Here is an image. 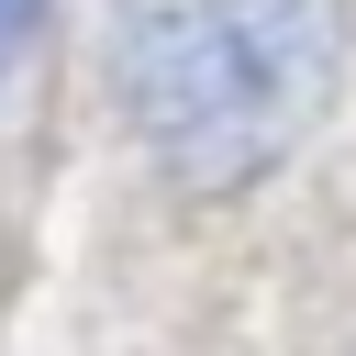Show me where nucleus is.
Segmentation results:
<instances>
[{"mask_svg":"<svg viewBox=\"0 0 356 356\" xmlns=\"http://www.w3.org/2000/svg\"><path fill=\"white\" fill-rule=\"evenodd\" d=\"M33 33H44V0H0V78L33 56Z\"/></svg>","mask_w":356,"mask_h":356,"instance_id":"nucleus-2","label":"nucleus"},{"mask_svg":"<svg viewBox=\"0 0 356 356\" xmlns=\"http://www.w3.org/2000/svg\"><path fill=\"white\" fill-rule=\"evenodd\" d=\"M345 78V0H111V89L189 189L267 178Z\"/></svg>","mask_w":356,"mask_h":356,"instance_id":"nucleus-1","label":"nucleus"}]
</instances>
